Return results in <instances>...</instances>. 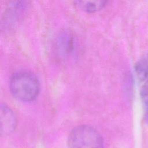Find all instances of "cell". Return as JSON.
Wrapping results in <instances>:
<instances>
[{"mask_svg": "<svg viewBox=\"0 0 148 148\" xmlns=\"http://www.w3.org/2000/svg\"><path fill=\"white\" fill-rule=\"evenodd\" d=\"M1 133L2 136H6L15 129L17 119L14 112L8 105L1 103L0 106Z\"/></svg>", "mask_w": 148, "mask_h": 148, "instance_id": "cell-3", "label": "cell"}, {"mask_svg": "<svg viewBox=\"0 0 148 148\" xmlns=\"http://www.w3.org/2000/svg\"><path fill=\"white\" fill-rule=\"evenodd\" d=\"M74 3L81 9L93 12L97 11L104 7L107 3L106 1L103 0H90V1H76Z\"/></svg>", "mask_w": 148, "mask_h": 148, "instance_id": "cell-4", "label": "cell"}, {"mask_svg": "<svg viewBox=\"0 0 148 148\" xmlns=\"http://www.w3.org/2000/svg\"><path fill=\"white\" fill-rule=\"evenodd\" d=\"M103 139L93 127L81 125L74 128L68 138L69 148H103Z\"/></svg>", "mask_w": 148, "mask_h": 148, "instance_id": "cell-2", "label": "cell"}, {"mask_svg": "<svg viewBox=\"0 0 148 148\" xmlns=\"http://www.w3.org/2000/svg\"><path fill=\"white\" fill-rule=\"evenodd\" d=\"M11 94L21 101H31L38 95L40 84L36 76L28 70H21L15 72L9 82Z\"/></svg>", "mask_w": 148, "mask_h": 148, "instance_id": "cell-1", "label": "cell"}, {"mask_svg": "<svg viewBox=\"0 0 148 148\" xmlns=\"http://www.w3.org/2000/svg\"><path fill=\"white\" fill-rule=\"evenodd\" d=\"M145 119L146 120H148V100L146 101L145 102Z\"/></svg>", "mask_w": 148, "mask_h": 148, "instance_id": "cell-5", "label": "cell"}]
</instances>
